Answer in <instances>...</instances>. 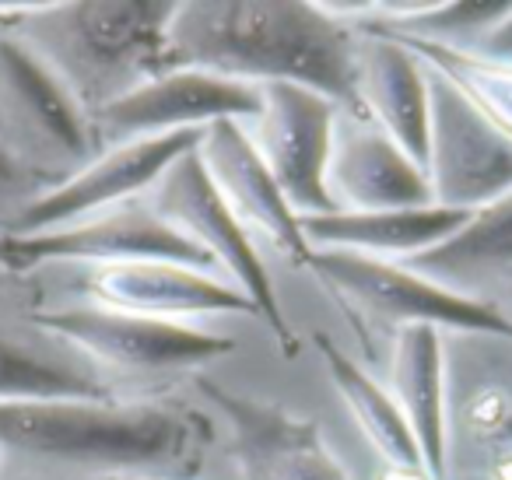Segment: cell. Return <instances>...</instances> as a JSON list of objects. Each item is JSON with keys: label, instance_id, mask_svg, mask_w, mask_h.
<instances>
[{"label": "cell", "instance_id": "cell-1", "mask_svg": "<svg viewBox=\"0 0 512 480\" xmlns=\"http://www.w3.org/2000/svg\"><path fill=\"white\" fill-rule=\"evenodd\" d=\"M358 36L327 4L306 0H186L169 22V64L246 85H302L362 116Z\"/></svg>", "mask_w": 512, "mask_h": 480}, {"label": "cell", "instance_id": "cell-2", "mask_svg": "<svg viewBox=\"0 0 512 480\" xmlns=\"http://www.w3.org/2000/svg\"><path fill=\"white\" fill-rule=\"evenodd\" d=\"M214 424L193 407L116 400H0V456L106 477H197Z\"/></svg>", "mask_w": 512, "mask_h": 480}, {"label": "cell", "instance_id": "cell-3", "mask_svg": "<svg viewBox=\"0 0 512 480\" xmlns=\"http://www.w3.org/2000/svg\"><path fill=\"white\" fill-rule=\"evenodd\" d=\"M172 15L176 4L162 0L22 4L8 32L64 81L92 120L102 106L172 71Z\"/></svg>", "mask_w": 512, "mask_h": 480}, {"label": "cell", "instance_id": "cell-4", "mask_svg": "<svg viewBox=\"0 0 512 480\" xmlns=\"http://www.w3.org/2000/svg\"><path fill=\"white\" fill-rule=\"evenodd\" d=\"M306 270H313L355 326H393V333L404 326H435L463 337H495L512 344V319L498 305L425 281L404 263L341 249H313Z\"/></svg>", "mask_w": 512, "mask_h": 480}, {"label": "cell", "instance_id": "cell-5", "mask_svg": "<svg viewBox=\"0 0 512 480\" xmlns=\"http://www.w3.org/2000/svg\"><path fill=\"white\" fill-rule=\"evenodd\" d=\"M0 151L43 190L71 179L99 155L81 102L11 32H0Z\"/></svg>", "mask_w": 512, "mask_h": 480}, {"label": "cell", "instance_id": "cell-6", "mask_svg": "<svg viewBox=\"0 0 512 480\" xmlns=\"http://www.w3.org/2000/svg\"><path fill=\"white\" fill-rule=\"evenodd\" d=\"M144 197H148L144 204L158 218L169 221L179 235H186L193 246H200L214 263H221L228 270L232 288H239L249 298V305L256 309V319L271 330L281 351L288 358L299 354V340H295V330L285 316V305L278 302V291H274V281L267 274L264 256L256 253V242L249 239L246 228L235 221V214L218 197L204 165H200L197 148L176 158Z\"/></svg>", "mask_w": 512, "mask_h": 480}, {"label": "cell", "instance_id": "cell-7", "mask_svg": "<svg viewBox=\"0 0 512 480\" xmlns=\"http://www.w3.org/2000/svg\"><path fill=\"white\" fill-rule=\"evenodd\" d=\"M165 260L186 263L214 274L218 263L162 221L148 204H120L74 225L50 232L4 235L0 232V267L11 274H32L43 267H106V263Z\"/></svg>", "mask_w": 512, "mask_h": 480}, {"label": "cell", "instance_id": "cell-8", "mask_svg": "<svg viewBox=\"0 0 512 480\" xmlns=\"http://www.w3.org/2000/svg\"><path fill=\"white\" fill-rule=\"evenodd\" d=\"M32 323L78 351L92 365L123 368V372H172L218 361L235 351V340L221 333L197 330L190 323L134 316V312L102 309L74 302L32 312Z\"/></svg>", "mask_w": 512, "mask_h": 480}, {"label": "cell", "instance_id": "cell-9", "mask_svg": "<svg viewBox=\"0 0 512 480\" xmlns=\"http://www.w3.org/2000/svg\"><path fill=\"white\" fill-rule=\"evenodd\" d=\"M256 88H260V109L242 127L260 162L267 165L299 218L334 214L327 197V158L341 109L327 95L302 85L274 81Z\"/></svg>", "mask_w": 512, "mask_h": 480}, {"label": "cell", "instance_id": "cell-10", "mask_svg": "<svg viewBox=\"0 0 512 480\" xmlns=\"http://www.w3.org/2000/svg\"><path fill=\"white\" fill-rule=\"evenodd\" d=\"M256 109H260L256 85L197 71V67H176L92 113V130L102 151L113 144L144 141V137L207 130L221 120L246 123L256 116Z\"/></svg>", "mask_w": 512, "mask_h": 480}, {"label": "cell", "instance_id": "cell-11", "mask_svg": "<svg viewBox=\"0 0 512 480\" xmlns=\"http://www.w3.org/2000/svg\"><path fill=\"white\" fill-rule=\"evenodd\" d=\"M197 389L232 428V459L246 480H351L309 417L197 375Z\"/></svg>", "mask_w": 512, "mask_h": 480}, {"label": "cell", "instance_id": "cell-12", "mask_svg": "<svg viewBox=\"0 0 512 480\" xmlns=\"http://www.w3.org/2000/svg\"><path fill=\"white\" fill-rule=\"evenodd\" d=\"M200 134L204 130H183V134L144 137V141L102 148L85 169L39 193L4 235L50 232V228L74 225L81 218H92V214H102L109 207L144 197L176 158L197 148Z\"/></svg>", "mask_w": 512, "mask_h": 480}, {"label": "cell", "instance_id": "cell-13", "mask_svg": "<svg viewBox=\"0 0 512 480\" xmlns=\"http://www.w3.org/2000/svg\"><path fill=\"white\" fill-rule=\"evenodd\" d=\"M425 176L435 207L477 211L512 193V141L491 130L453 88L428 74Z\"/></svg>", "mask_w": 512, "mask_h": 480}, {"label": "cell", "instance_id": "cell-14", "mask_svg": "<svg viewBox=\"0 0 512 480\" xmlns=\"http://www.w3.org/2000/svg\"><path fill=\"white\" fill-rule=\"evenodd\" d=\"M197 158L204 165L207 179L214 183L218 197L235 214L249 239H264L271 249H278L288 263L309 267L313 246L306 242L299 225V214L285 200L281 186L260 162L246 127L235 120H221L200 134Z\"/></svg>", "mask_w": 512, "mask_h": 480}, {"label": "cell", "instance_id": "cell-15", "mask_svg": "<svg viewBox=\"0 0 512 480\" xmlns=\"http://www.w3.org/2000/svg\"><path fill=\"white\" fill-rule=\"evenodd\" d=\"M74 288L85 295L88 305L165 319V323H183L186 316H218V312L256 316V309L239 288L186 263L141 260L78 267Z\"/></svg>", "mask_w": 512, "mask_h": 480}, {"label": "cell", "instance_id": "cell-16", "mask_svg": "<svg viewBox=\"0 0 512 480\" xmlns=\"http://www.w3.org/2000/svg\"><path fill=\"white\" fill-rule=\"evenodd\" d=\"M327 197L334 211L372 214L432 204L428 176L365 116L337 113L327 158Z\"/></svg>", "mask_w": 512, "mask_h": 480}, {"label": "cell", "instance_id": "cell-17", "mask_svg": "<svg viewBox=\"0 0 512 480\" xmlns=\"http://www.w3.org/2000/svg\"><path fill=\"white\" fill-rule=\"evenodd\" d=\"M355 88L362 116L425 169L428 158V71L400 43L358 32Z\"/></svg>", "mask_w": 512, "mask_h": 480}, {"label": "cell", "instance_id": "cell-18", "mask_svg": "<svg viewBox=\"0 0 512 480\" xmlns=\"http://www.w3.org/2000/svg\"><path fill=\"white\" fill-rule=\"evenodd\" d=\"M449 365L446 344L435 326H404L393 333L390 393L418 442L421 463L435 480L449 473Z\"/></svg>", "mask_w": 512, "mask_h": 480}, {"label": "cell", "instance_id": "cell-19", "mask_svg": "<svg viewBox=\"0 0 512 480\" xmlns=\"http://www.w3.org/2000/svg\"><path fill=\"white\" fill-rule=\"evenodd\" d=\"M481 347L463 354L453 372L456 396L446 403V417L477 463L491 466L512 459V344L477 337Z\"/></svg>", "mask_w": 512, "mask_h": 480}, {"label": "cell", "instance_id": "cell-20", "mask_svg": "<svg viewBox=\"0 0 512 480\" xmlns=\"http://www.w3.org/2000/svg\"><path fill=\"white\" fill-rule=\"evenodd\" d=\"M470 211L449 207H407V211H372V214H309L299 218L302 235L313 249H341V253L372 256V260L404 263L425 249L439 246L446 235L463 225Z\"/></svg>", "mask_w": 512, "mask_h": 480}, {"label": "cell", "instance_id": "cell-21", "mask_svg": "<svg viewBox=\"0 0 512 480\" xmlns=\"http://www.w3.org/2000/svg\"><path fill=\"white\" fill-rule=\"evenodd\" d=\"M0 400H113V389L92 361L50 333L0 326Z\"/></svg>", "mask_w": 512, "mask_h": 480}, {"label": "cell", "instance_id": "cell-22", "mask_svg": "<svg viewBox=\"0 0 512 480\" xmlns=\"http://www.w3.org/2000/svg\"><path fill=\"white\" fill-rule=\"evenodd\" d=\"M407 270L449 291L512 270V193L477 207L439 246L404 260Z\"/></svg>", "mask_w": 512, "mask_h": 480}, {"label": "cell", "instance_id": "cell-23", "mask_svg": "<svg viewBox=\"0 0 512 480\" xmlns=\"http://www.w3.org/2000/svg\"><path fill=\"white\" fill-rule=\"evenodd\" d=\"M320 361L327 365V375L334 382L337 396L344 400V407L351 410L355 424L362 428V435L369 438V445L386 459L390 466H425L421 463L418 442H414L411 428L404 421V410L397 407L393 393L379 379H372L341 344L316 333L313 337Z\"/></svg>", "mask_w": 512, "mask_h": 480}, {"label": "cell", "instance_id": "cell-24", "mask_svg": "<svg viewBox=\"0 0 512 480\" xmlns=\"http://www.w3.org/2000/svg\"><path fill=\"white\" fill-rule=\"evenodd\" d=\"M369 36V32H362ZM414 53L421 67L446 88H453L491 130L512 141V60H495L477 53L474 46H449L432 39L386 36Z\"/></svg>", "mask_w": 512, "mask_h": 480}, {"label": "cell", "instance_id": "cell-25", "mask_svg": "<svg viewBox=\"0 0 512 480\" xmlns=\"http://www.w3.org/2000/svg\"><path fill=\"white\" fill-rule=\"evenodd\" d=\"M39 193H43V183H36L29 172L18 169V165L0 151V221H4V232L15 225V218L39 197Z\"/></svg>", "mask_w": 512, "mask_h": 480}, {"label": "cell", "instance_id": "cell-26", "mask_svg": "<svg viewBox=\"0 0 512 480\" xmlns=\"http://www.w3.org/2000/svg\"><path fill=\"white\" fill-rule=\"evenodd\" d=\"M477 53L484 57H495V60H512V4L495 25L481 36V43L474 46Z\"/></svg>", "mask_w": 512, "mask_h": 480}, {"label": "cell", "instance_id": "cell-27", "mask_svg": "<svg viewBox=\"0 0 512 480\" xmlns=\"http://www.w3.org/2000/svg\"><path fill=\"white\" fill-rule=\"evenodd\" d=\"M379 480H435L425 466H390Z\"/></svg>", "mask_w": 512, "mask_h": 480}, {"label": "cell", "instance_id": "cell-28", "mask_svg": "<svg viewBox=\"0 0 512 480\" xmlns=\"http://www.w3.org/2000/svg\"><path fill=\"white\" fill-rule=\"evenodd\" d=\"M102 480H165V477H102Z\"/></svg>", "mask_w": 512, "mask_h": 480}, {"label": "cell", "instance_id": "cell-29", "mask_svg": "<svg viewBox=\"0 0 512 480\" xmlns=\"http://www.w3.org/2000/svg\"><path fill=\"white\" fill-rule=\"evenodd\" d=\"M0 463H4V456H0Z\"/></svg>", "mask_w": 512, "mask_h": 480}]
</instances>
